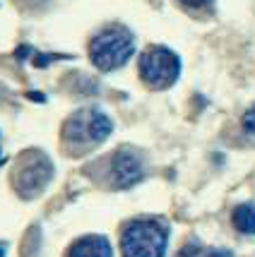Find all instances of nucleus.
<instances>
[{
    "label": "nucleus",
    "instance_id": "nucleus-12",
    "mask_svg": "<svg viewBox=\"0 0 255 257\" xmlns=\"http://www.w3.org/2000/svg\"><path fill=\"white\" fill-rule=\"evenodd\" d=\"M207 257H233L229 250H224V247H214V250H207Z\"/></svg>",
    "mask_w": 255,
    "mask_h": 257
},
{
    "label": "nucleus",
    "instance_id": "nucleus-8",
    "mask_svg": "<svg viewBox=\"0 0 255 257\" xmlns=\"http://www.w3.org/2000/svg\"><path fill=\"white\" fill-rule=\"evenodd\" d=\"M231 224L241 233L255 235V204H238L231 214Z\"/></svg>",
    "mask_w": 255,
    "mask_h": 257
},
{
    "label": "nucleus",
    "instance_id": "nucleus-13",
    "mask_svg": "<svg viewBox=\"0 0 255 257\" xmlns=\"http://www.w3.org/2000/svg\"><path fill=\"white\" fill-rule=\"evenodd\" d=\"M0 257H5V245L0 243Z\"/></svg>",
    "mask_w": 255,
    "mask_h": 257
},
{
    "label": "nucleus",
    "instance_id": "nucleus-10",
    "mask_svg": "<svg viewBox=\"0 0 255 257\" xmlns=\"http://www.w3.org/2000/svg\"><path fill=\"white\" fill-rule=\"evenodd\" d=\"M243 127L248 130V133H255V103L245 111V115H243Z\"/></svg>",
    "mask_w": 255,
    "mask_h": 257
},
{
    "label": "nucleus",
    "instance_id": "nucleus-1",
    "mask_svg": "<svg viewBox=\"0 0 255 257\" xmlns=\"http://www.w3.org/2000/svg\"><path fill=\"white\" fill-rule=\"evenodd\" d=\"M113 133L111 118L99 108H79L63 123V147L67 154H84L99 147Z\"/></svg>",
    "mask_w": 255,
    "mask_h": 257
},
{
    "label": "nucleus",
    "instance_id": "nucleus-6",
    "mask_svg": "<svg viewBox=\"0 0 255 257\" xmlns=\"http://www.w3.org/2000/svg\"><path fill=\"white\" fill-rule=\"evenodd\" d=\"M144 176V168L140 157L130 149L116 152L111 159V180L116 188H130L135 183H140Z\"/></svg>",
    "mask_w": 255,
    "mask_h": 257
},
{
    "label": "nucleus",
    "instance_id": "nucleus-5",
    "mask_svg": "<svg viewBox=\"0 0 255 257\" xmlns=\"http://www.w3.org/2000/svg\"><path fill=\"white\" fill-rule=\"evenodd\" d=\"M53 176V166L44 154H29L22 161L20 171H15V190L22 197H34L48 185Z\"/></svg>",
    "mask_w": 255,
    "mask_h": 257
},
{
    "label": "nucleus",
    "instance_id": "nucleus-11",
    "mask_svg": "<svg viewBox=\"0 0 255 257\" xmlns=\"http://www.w3.org/2000/svg\"><path fill=\"white\" fill-rule=\"evenodd\" d=\"M186 8H193V10H202V8H207L212 5V0H181Z\"/></svg>",
    "mask_w": 255,
    "mask_h": 257
},
{
    "label": "nucleus",
    "instance_id": "nucleus-9",
    "mask_svg": "<svg viewBox=\"0 0 255 257\" xmlns=\"http://www.w3.org/2000/svg\"><path fill=\"white\" fill-rule=\"evenodd\" d=\"M176 257H207V250L200 245V243H195V240H190V243H186V245L181 247L176 252Z\"/></svg>",
    "mask_w": 255,
    "mask_h": 257
},
{
    "label": "nucleus",
    "instance_id": "nucleus-7",
    "mask_svg": "<svg viewBox=\"0 0 255 257\" xmlns=\"http://www.w3.org/2000/svg\"><path fill=\"white\" fill-rule=\"evenodd\" d=\"M65 257H113V247L106 235L89 233L77 238L72 245L67 247Z\"/></svg>",
    "mask_w": 255,
    "mask_h": 257
},
{
    "label": "nucleus",
    "instance_id": "nucleus-3",
    "mask_svg": "<svg viewBox=\"0 0 255 257\" xmlns=\"http://www.w3.org/2000/svg\"><path fill=\"white\" fill-rule=\"evenodd\" d=\"M168 226L159 219H133L121 231L123 257H164Z\"/></svg>",
    "mask_w": 255,
    "mask_h": 257
},
{
    "label": "nucleus",
    "instance_id": "nucleus-4",
    "mask_svg": "<svg viewBox=\"0 0 255 257\" xmlns=\"http://www.w3.org/2000/svg\"><path fill=\"white\" fill-rule=\"evenodd\" d=\"M181 75V60L166 46H149L140 56V77L149 89H168Z\"/></svg>",
    "mask_w": 255,
    "mask_h": 257
},
{
    "label": "nucleus",
    "instance_id": "nucleus-2",
    "mask_svg": "<svg viewBox=\"0 0 255 257\" xmlns=\"http://www.w3.org/2000/svg\"><path fill=\"white\" fill-rule=\"evenodd\" d=\"M135 53V36L123 24H109L89 41V60L97 70L111 72L123 67Z\"/></svg>",
    "mask_w": 255,
    "mask_h": 257
}]
</instances>
